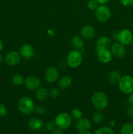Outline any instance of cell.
I'll use <instances>...</instances> for the list:
<instances>
[{"mask_svg": "<svg viewBox=\"0 0 133 134\" xmlns=\"http://www.w3.org/2000/svg\"><path fill=\"white\" fill-rule=\"evenodd\" d=\"M35 110L37 112V113L39 115H43L46 113V109L43 105L37 106V107H35Z\"/></svg>", "mask_w": 133, "mask_h": 134, "instance_id": "obj_28", "label": "cell"}, {"mask_svg": "<svg viewBox=\"0 0 133 134\" xmlns=\"http://www.w3.org/2000/svg\"><path fill=\"white\" fill-rule=\"evenodd\" d=\"M56 124L55 123V122L53 121H50L48 122H47L46 125V128L47 130L49 131V132H52L53 130H55L56 128Z\"/></svg>", "mask_w": 133, "mask_h": 134, "instance_id": "obj_30", "label": "cell"}, {"mask_svg": "<svg viewBox=\"0 0 133 134\" xmlns=\"http://www.w3.org/2000/svg\"><path fill=\"white\" fill-rule=\"evenodd\" d=\"M91 102L94 107L99 111L104 109L108 105L106 95L102 92H95L91 96Z\"/></svg>", "mask_w": 133, "mask_h": 134, "instance_id": "obj_1", "label": "cell"}, {"mask_svg": "<svg viewBox=\"0 0 133 134\" xmlns=\"http://www.w3.org/2000/svg\"><path fill=\"white\" fill-rule=\"evenodd\" d=\"M132 58H133V50L132 51Z\"/></svg>", "mask_w": 133, "mask_h": 134, "instance_id": "obj_40", "label": "cell"}, {"mask_svg": "<svg viewBox=\"0 0 133 134\" xmlns=\"http://www.w3.org/2000/svg\"><path fill=\"white\" fill-rule=\"evenodd\" d=\"M20 54L17 51H10L5 56V62L8 65L14 66L20 61Z\"/></svg>", "mask_w": 133, "mask_h": 134, "instance_id": "obj_9", "label": "cell"}, {"mask_svg": "<svg viewBox=\"0 0 133 134\" xmlns=\"http://www.w3.org/2000/svg\"><path fill=\"white\" fill-rule=\"evenodd\" d=\"M72 79L69 76L65 75L60 79L59 81V86L62 89H66L72 85Z\"/></svg>", "mask_w": 133, "mask_h": 134, "instance_id": "obj_19", "label": "cell"}, {"mask_svg": "<svg viewBox=\"0 0 133 134\" xmlns=\"http://www.w3.org/2000/svg\"><path fill=\"white\" fill-rule=\"evenodd\" d=\"M3 47H4V44H3V43L2 42V41L0 39V52H1V51H2L3 49Z\"/></svg>", "mask_w": 133, "mask_h": 134, "instance_id": "obj_38", "label": "cell"}, {"mask_svg": "<svg viewBox=\"0 0 133 134\" xmlns=\"http://www.w3.org/2000/svg\"><path fill=\"white\" fill-rule=\"evenodd\" d=\"M29 128L33 131L40 130L44 126V122L41 119L39 118L33 117L29 121L28 123Z\"/></svg>", "mask_w": 133, "mask_h": 134, "instance_id": "obj_17", "label": "cell"}, {"mask_svg": "<svg viewBox=\"0 0 133 134\" xmlns=\"http://www.w3.org/2000/svg\"><path fill=\"white\" fill-rule=\"evenodd\" d=\"M2 60H3V57H2V56H1V55L0 54V63H1V62H2Z\"/></svg>", "mask_w": 133, "mask_h": 134, "instance_id": "obj_39", "label": "cell"}, {"mask_svg": "<svg viewBox=\"0 0 133 134\" xmlns=\"http://www.w3.org/2000/svg\"><path fill=\"white\" fill-rule=\"evenodd\" d=\"M120 1H121V4L124 6H133V0H120Z\"/></svg>", "mask_w": 133, "mask_h": 134, "instance_id": "obj_32", "label": "cell"}, {"mask_svg": "<svg viewBox=\"0 0 133 134\" xmlns=\"http://www.w3.org/2000/svg\"><path fill=\"white\" fill-rule=\"evenodd\" d=\"M128 102H129L130 106H133V92H132L131 94H130V95H129Z\"/></svg>", "mask_w": 133, "mask_h": 134, "instance_id": "obj_35", "label": "cell"}, {"mask_svg": "<svg viewBox=\"0 0 133 134\" xmlns=\"http://www.w3.org/2000/svg\"><path fill=\"white\" fill-rule=\"evenodd\" d=\"M91 122L87 119L81 118V119L77 120L76 122V128L79 132L89 130L91 128Z\"/></svg>", "mask_w": 133, "mask_h": 134, "instance_id": "obj_14", "label": "cell"}, {"mask_svg": "<svg viewBox=\"0 0 133 134\" xmlns=\"http://www.w3.org/2000/svg\"><path fill=\"white\" fill-rule=\"evenodd\" d=\"M93 120L96 124H99L102 122L103 115L100 112H96L93 115Z\"/></svg>", "mask_w": 133, "mask_h": 134, "instance_id": "obj_25", "label": "cell"}, {"mask_svg": "<svg viewBox=\"0 0 133 134\" xmlns=\"http://www.w3.org/2000/svg\"><path fill=\"white\" fill-rule=\"evenodd\" d=\"M78 134H93L91 132H90L89 130L87 131H82V132H80Z\"/></svg>", "mask_w": 133, "mask_h": 134, "instance_id": "obj_37", "label": "cell"}, {"mask_svg": "<svg viewBox=\"0 0 133 134\" xmlns=\"http://www.w3.org/2000/svg\"><path fill=\"white\" fill-rule=\"evenodd\" d=\"M20 54L21 56L26 60L32 58L35 54V50L31 45L29 44H24L21 46L20 48Z\"/></svg>", "mask_w": 133, "mask_h": 134, "instance_id": "obj_11", "label": "cell"}, {"mask_svg": "<svg viewBox=\"0 0 133 134\" xmlns=\"http://www.w3.org/2000/svg\"><path fill=\"white\" fill-rule=\"evenodd\" d=\"M54 122L57 128L63 130L68 129L70 126L72 119L71 115L67 113H61L56 116Z\"/></svg>", "mask_w": 133, "mask_h": 134, "instance_id": "obj_3", "label": "cell"}, {"mask_svg": "<svg viewBox=\"0 0 133 134\" xmlns=\"http://www.w3.org/2000/svg\"><path fill=\"white\" fill-rule=\"evenodd\" d=\"M24 85L29 90H37L40 86V81L35 76H29L25 79Z\"/></svg>", "mask_w": 133, "mask_h": 134, "instance_id": "obj_10", "label": "cell"}, {"mask_svg": "<svg viewBox=\"0 0 133 134\" xmlns=\"http://www.w3.org/2000/svg\"><path fill=\"white\" fill-rule=\"evenodd\" d=\"M96 52H97L98 59L100 62L103 64H106L112 60V54L111 51L108 50V48L101 49Z\"/></svg>", "mask_w": 133, "mask_h": 134, "instance_id": "obj_13", "label": "cell"}, {"mask_svg": "<svg viewBox=\"0 0 133 134\" xmlns=\"http://www.w3.org/2000/svg\"><path fill=\"white\" fill-rule=\"evenodd\" d=\"M110 51L112 55L118 58H122L126 54V48L125 45L120 43H115L111 45Z\"/></svg>", "mask_w": 133, "mask_h": 134, "instance_id": "obj_8", "label": "cell"}, {"mask_svg": "<svg viewBox=\"0 0 133 134\" xmlns=\"http://www.w3.org/2000/svg\"><path fill=\"white\" fill-rule=\"evenodd\" d=\"M71 43L73 47L77 50H82L84 46V42L82 38L79 35H75L72 37L71 41Z\"/></svg>", "mask_w": 133, "mask_h": 134, "instance_id": "obj_18", "label": "cell"}, {"mask_svg": "<svg viewBox=\"0 0 133 134\" xmlns=\"http://www.w3.org/2000/svg\"><path fill=\"white\" fill-rule=\"evenodd\" d=\"M59 76V71L57 68L50 67L46 70L45 73V79L48 82H54L57 81Z\"/></svg>", "mask_w": 133, "mask_h": 134, "instance_id": "obj_12", "label": "cell"}, {"mask_svg": "<svg viewBox=\"0 0 133 134\" xmlns=\"http://www.w3.org/2000/svg\"><path fill=\"white\" fill-rule=\"evenodd\" d=\"M94 134H115V132L112 128L104 126L96 130Z\"/></svg>", "mask_w": 133, "mask_h": 134, "instance_id": "obj_23", "label": "cell"}, {"mask_svg": "<svg viewBox=\"0 0 133 134\" xmlns=\"http://www.w3.org/2000/svg\"><path fill=\"white\" fill-rule=\"evenodd\" d=\"M121 134H133V124L130 122H126L121 126Z\"/></svg>", "mask_w": 133, "mask_h": 134, "instance_id": "obj_22", "label": "cell"}, {"mask_svg": "<svg viewBox=\"0 0 133 134\" xmlns=\"http://www.w3.org/2000/svg\"><path fill=\"white\" fill-rule=\"evenodd\" d=\"M71 115L72 118L77 120L82 117V112L81 110L76 108L71 111V115Z\"/></svg>", "mask_w": 133, "mask_h": 134, "instance_id": "obj_26", "label": "cell"}, {"mask_svg": "<svg viewBox=\"0 0 133 134\" xmlns=\"http://www.w3.org/2000/svg\"><path fill=\"white\" fill-rule=\"evenodd\" d=\"M35 108V103L29 97H23L18 103V109L22 113L28 115L32 113Z\"/></svg>", "mask_w": 133, "mask_h": 134, "instance_id": "obj_2", "label": "cell"}, {"mask_svg": "<svg viewBox=\"0 0 133 134\" xmlns=\"http://www.w3.org/2000/svg\"><path fill=\"white\" fill-rule=\"evenodd\" d=\"M121 74L118 71L112 70L108 76V80L111 83L115 85V84L118 83L119 80L121 79Z\"/></svg>", "mask_w": 133, "mask_h": 134, "instance_id": "obj_20", "label": "cell"}, {"mask_svg": "<svg viewBox=\"0 0 133 134\" xmlns=\"http://www.w3.org/2000/svg\"><path fill=\"white\" fill-rule=\"evenodd\" d=\"M95 30L90 25H86L83 26L80 31V34L82 37L86 39H91L95 36Z\"/></svg>", "mask_w": 133, "mask_h": 134, "instance_id": "obj_16", "label": "cell"}, {"mask_svg": "<svg viewBox=\"0 0 133 134\" xmlns=\"http://www.w3.org/2000/svg\"><path fill=\"white\" fill-rule=\"evenodd\" d=\"M0 73H1V70H0Z\"/></svg>", "mask_w": 133, "mask_h": 134, "instance_id": "obj_41", "label": "cell"}, {"mask_svg": "<svg viewBox=\"0 0 133 134\" xmlns=\"http://www.w3.org/2000/svg\"><path fill=\"white\" fill-rule=\"evenodd\" d=\"M35 96L37 98V99L40 101L45 100L48 96V90L44 88H39L37 89Z\"/></svg>", "mask_w": 133, "mask_h": 134, "instance_id": "obj_21", "label": "cell"}, {"mask_svg": "<svg viewBox=\"0 0 133 134\" xmlns=\"http://www.w3.org/2000/svg\"><path fill=\"white\" fill-rule=\"evenodd\" d=\"M117 37L120 43L127 45L133 41L132 33L128 29H123L117 34Z\"/></svg>", "mask_w": 133, "mask_h": 134, "instance_id": "obj_7", "label": "cell"}, {"mask_svg": "<svg viewBox=\"0 0 133 134\" xmlns=\"http://www.w3.org/2000/svg\"><path fill=\"white\" fill-rule=\"evenodd\" d=\"M83 57L82 54L78 50L72 51L68 54L66 60L69 66L72 68H75L79 66L82 62Z\"/></svg>", "mask_w": 133, "mask_h": 134, "instance_id": "obj_5", "label": "cell"}, {"mask_svg": "<svg viewBox=\"0 0 133 134\" xmlns=\"http://www.w3.org/2000/svg\"><path fill=\"white\" fill-rule=\"evenodd\" d=\"M7 115V109L3 104H0V117H5Z\"/></svg>", "mask_w": 133, "mask_h": 134, "instance_id": "obj_31", "label": "cell"}, {"mask_svg": "<svg viewBox=\"0 0 133 134\" xmlns=\"http://www.w3.org/2000/svg\"><path fill=\"white\" fill-rule=\"evenodd\" d=\"M118 85L120 90L124 94H131L133 92V77L130 75L123 76L119 81Z\"/></svg>", "mask_w": 133, "mask_h": 134, "instance_id": "obj_4", "label": "cell"}, {"mask_svg": "<svg viewBox=\"0 0 133 134\" xmlns=\"http://www.w3.org/2000/svg\"><path fill=\"white\" fill-rule=\"evenodd\" d=\"M52 134H63L62 130L59 129L58 128H56L52 132Z\"/></svg>", "mask_w": 133, "mask_h": 134, "instance_id": "obj_34", "label": "cell"}, {"mask_svg": "<svg viewBox=\"0 0 133 134\" xmlns=\"http://www.w3.org/2000/svg\"><path fill=\"white\" fill-rule=\"evenodd\" d=\"M126 115L130 119H133V106H130L126 110Z\"/></svg>", "mask_w": 133, "mask_h": 134, "instance_id": "obj_33", "label": "cell"}, {"mask_svg": "<svg viewBox=\"0 0 133 134\" xmlns=\"http://www.w3.org/2000/svg\"><path fill=\"white\" fill-rule=\"evenodd\" d=\"M110 0H96L99 4H100V5H105V4L108 3Z\"/></svg>", "mask_w": 133, "mask_h": 134, "instance_id": "obj_36", "label": "cell"}, {"mask_svg": "<svg viewBox=\"0 0 133 134\" xmlns=\"http://www.w3.org/2000/svg\"><path fill=\"white\" fill-rule=\"evenodd\" d=\"M112 45V41L108 37H101L96 41V51H100L101 49L108 48Z\"/></svg>", "mask_w": 133, "mask_h": 134, "instance_id": "obj_15", "label": "cell"}, {"mask_svg": "<svg viewBox=\"0 0 133 134\" xmlns=\"http://www.w3.org/2000/svg\"><path fill=\"white\" fill-rule=\"evenodd\" d=\"M24 81L25 80L23 76L19 74L15 75L12 78V81H13V84L17 85V86H19V85H21L23 83H24Z\"/></svg>", "mask_w": 133, "mask_h": 134, "instance_id": "obj_24", "label": "cell"}, {"mask_svg": "<svg viewBox=\"0 0 133 134\" xmlns=\"http://www.w3.org/2000/svg\"><path fill=\"white\" fill-rule=\"evenodd\" d=\"M99 6V3L96 0H89L87 3V7L91 10H95Z\"/></svg>", "mask_w": 133, "mask_h": 134, "instance_id": "obj_27", "label": "cell"}, {"mask_svg": "<svg viewBox=\"0 0 133 134\" xmlns=\"http://www.w3.org/2000/svg\"><path fill=\"white\" fill-rule=\"evenodd\" d=\"M60 94V91L57 88H53L50 92V95L52 98H58Z\"/></svg>", "mask_w": 133, "mask_h": 134, "instance_id": "obj_29", "label": "cell"}, {"mask_svg": "<svg viewBox=\"0 0 133 134\" xmlns=\"http://www.w3.org/2000/svg\"><path fill=\"white\" fill-rule=\"evenodd\" d=\"M95 16L100 22H106L111 16L110 10L106 5H100L95 10Z\"/></svg>", "mask_w": 133, "mask_h": 134, "instance_id": "obj_6", "label": "cell"}]
</instances>
